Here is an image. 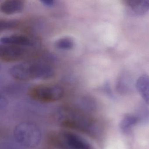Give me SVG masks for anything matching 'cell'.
Returning <instances> with one entry per match:
<instances>
[{
    "instance_id": "cell-1",
    "label": "cell",
    "mask_w": 149,
    "mask_h": 149,
    "mask_svg": "<svg viewBox=\"0 0 149 149\" xmlns=\"http://www.w3.org/2000/svg\"><path fill=\"white\" fill-rule=\"evenodd\" d=\"M57 119L62 127L78 130L94 136L99 130L96 120L84 111L72 107H64L57 114Z\"/></svg>"
},
{
    "instance_id": "cell-2",
    "label": "cell",
    "mask_w": 149,
    "mask_h": 149,
    "mask_svg": "<svg viewBox=\"0 0 149 149\" xmlns=\"http://www.w3.org/2000/svg\"><path fill=\"white\" fill-rule=\"evenodd\" d=\"M9 73L14 79L20 81L46 79L54 74L52 67L41 62H27L15 65L10 68Z\"/></svg>"
},
{
    "instance_id": "cell-3",
    "label": "cell",
    "mask_w": 149,
    "mask_h": 149,
    "mask_svg": "<svg viewBox=\"0 0 149 149\" xmlns=\"http://www.w3.org/2000/svg\"><path fill=\"white\" fill-rule=\"evenodd\" d=\"M50 145L61 149H91L90 143L80 136L66 131L50 133L47 137Z\"/></svg>"
},
{
    "instance_id": "cell-4",
    "label": "cell",
    "mask_w": 149,
    "mask_h": 149,
    "mask_svg": "<svg viewBox=\"0 0 149 149\" xmlns=\"http://www.w3.org/2000/svg\"><path fill=\"white\" fill-rule=\"evenodd\" d=\"M14 136L19 144L28 148L37 146L41 139L39 128L29 122H23L18 124L14 130Z\"/></svg>"
},
{
    "instance_id": "cell-5",
    "label": "cell",
    "mask_w": 149,
    "mask_h": 149,
    "mask_svg": "<svg viewBox=\"0 0 149 149\" xmlns=\"http://www.w3.org/2000/svg\"><path fill=\"white\" fill-rule=\"evenodd\" d=\"M64 90L61 87L55 85L35 86L29 89L28 95L31 99L43 102H52L63 98Z\"/></svg>"
},
{
    "instance_id": "cell-6",
    "label": "cell",
    "mask_w": 149,
    "mask_h": 149,
    "mask_svg": "<svg viewBox=\"0 0 149 149\" xmlns=\"http://www.w3.org/2000/svg\"><path fill=\"white\" fill-rule=\"evenodd\" d=\"M34 48L2 45L0 48V58L1 60L6 62L22 60L32 54Z\"/></svg>"
},
{
    "instance_id": "cell-7",
    "label": "cell",
    "mask_w": 149,
    "mask_h": 149,
    "mask_svg": "<svg viewBox=\"0 0 149 149\" xmlns=\"http://www.w3.org/2000/svg\"><path fill=\"white\" fill-rule=\"evenodd\" d=\"M1 42L4 45H15L23 47L35 48L36 43L35 41L26 36L14 35L3 37L1 39Z\"/></svg>"
},
{
    "instance_id": "cell-8",
    "label": "cell",
    "mask_w": 149,
    "mask_h": 149,
    "mask_svg": "<svg viewBox=\"0 0 149 149\" xmlns=\"http://www.w3.org/2000/svg\"><path fill=\"white\" fill-rule=\"evenodd\" d=\"M24 0H5L1 6L2 12L12 15L21 12L24 7Z\"/></svg>"
},
{
    "instance_id": "cell-9",
    "label": "cell",
    "mask_w": 149,
    "mask_h": 149,
    "mask_svg": "<svg viewBox=\"0 0 149 149\" xmlns=\"http://www.w3.org/2000/svg\"><path fill=\"white\" fill-rule=\"evenodd\" d=\"M125 5L137 15H143L149 9V0H122Z\"/></svg>"
},
{
    "instance_id": "cell-10",
    "label": "cell",
    "mask_w": 149,
    "mask_h": 149,
    "mask_svg": "<svg viewBox=\"0 0 149 149\" xmlns=\"http://www.w3.org/2000/svg\"><path fill=\"white\" fill-rule=\"evenodd\" d=\"M136 86L144 102L149 105V76L143 74L136 81Z\"/></svg>"
},
{
    "instance_id": "cell-11",
    "label": "cell",
    "mask_w": 149,
    "mask_h": 149,
    "mask_svg": "<svg viewBox=\"0 0 149 149\" xmlns=\"http://www.w3.org/2000/svg\"><path fill=\"white\" fill-rule=\"evenodd\" d=\"M137 123L138 120L135 115L128 114L122 120L120 127L123 132H127Z\"/></svg>"
},
{
    "instance_id": "cell-12",
    "label": "cell",
    "mask_w": 149,
    "mask_h": 149,
    "mask_svg": "<svg viewBox=\"0 0 149 149\" xmlns=\"http://www.w3.org/2000/svg\"><path fill=\"white\" fill-rule=\"evenodd\" d=\"M135 115L137 117L138 123L146 124L149 123V109L145 105L139 107Z\"/></svg>"
},
{
    "instance_id": "cell-13",
    "label": "cell",
    "mask_w": 149,
    "mask_h": 149,
    "mask_svg": "<svg viewBox=\"0 0 149 149\" xmlns=\"http://www.w3.org/2000/svg\"><path fill=\"white\" fill-rule=\"evenodd\" d=\"M130 80L127 76L120 77L116 84L117 91L121 94H125L128 92L130 86Z\"/></svg>"
},
{
    "instance_id": "cell-14",
    "label": "cell",
    "mask_w": 149,
    "mask_h": 149,
    "mask_svg": "<svg viewBox=\"0 0 149 149\" xmlns=\"http://www.w3.org/2000/svg\"><path fill=\"white\" fill-rule=\"evenodd\" d=\"M55 46L60 49L70 50L74 46V42L70 38H63L56 41Z\"/></svg>"
},
{
    "instance_id": "cell-15",
    "label": "cell",
    "mask_w": 149,
    "mask_h": 149,
    "mask_svg": "<svg viewBox=\"0 0 149 149\" xmlns=\"http://www.w3.org/2000/svg\"><path fill=\"white\" fill-rule=\"evenodd\" d=\"M17 24V23L15 21H7V22H1L0 23V29L1 30H5L7 29H11L15 27Z\"/></svg>"
},
{
    "instance_id": "cell-16",
    "label": "cell",
    "mask_w": 149,
    "mask_h": 149,
    "mask_svg": "<svg viewBox=\"0 0 149 149\" xmlns=\"http://www.w3.org/2000/svg\"><path fill=\"white\" fill-rule=\"evenodd\" d=\"M42 3L48 6H51L54 4V0H39Z\"/></svg>"
}]
</instances>
